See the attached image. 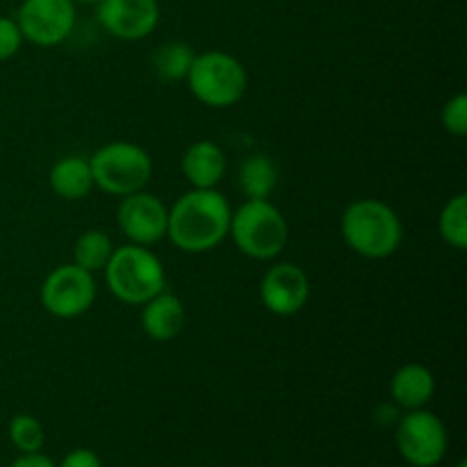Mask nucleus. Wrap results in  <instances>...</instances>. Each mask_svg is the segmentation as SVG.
<instances>
[{"mask_svg": "<svg viewBox=\"0 0 467 467\" xmlns=\"http://www.w3.org/2000/svg\"><path fill=\"white\" fill-rule=\"evenodd\" d=\"M231 203L214 190H194L169 208L167 237L185 254H205L222 244L231 228Z\"/></svg>", "mask_w": 467, "mask_h": 467, "instance_id": "nucleus-1", "label": "nucleus"}, {"mask_svg": "<svg viewBox=\"0 0 467 467\" xmlns=\"http://www.w3.org/2000/svg\"><path fill=\"white\" fill-rule=\"evenodd\" d=\"M347 246L360 258L386 260L397 254L404 240L400 214L379 199H358L347 205L340 219Z\"/></svg>", "mask_w": 467, "mask_h": 467, "instance_id": "nucleus-2", "label": "nucleus"}, {"mask_svg": "<svg viewBox=\"0 0 467 467\" xmlns=\"http://www.w3.org/2000/svg\"><path fill=\"white\" fill-rule=\"evenodd\" d=\"M108 290L128 306H144L167 287V272L149 246L123 244L105 265Z\"/></svg>", "mask_w": 467, "mask_h": 467, "instance_id": "nucleus-3", "label": "nucleus"}, {"mask_svg": "<svg viewBox=\"0 0 467 467\" xmlns=\"http://www.w3.org/2000/svg\"><path fill=\"white\" fill-rule=\"evenodd\" d=\"M228 235L233 237L240 254L254 260H274L285 251L287 222L281 210L269 199H246L231 214Z\"/></svg>", "mask_w": 467, "mask_h": 467, "instance_id": "nucleus-4", "label": "nucleus"}, {"mask_svg": "<svg viewBox=\"0 0 467 467\" xmlns=\"http://www.w3.org/2000/svg\"><path fill=\"white\" fill-rule=\"evenodd\" d=\"M185 80L199 103L217 109L237 105L249 89V73L244 64L223 50L194 55Z\"/></svg>", "mask_w": 467, "mask_h": 467, "instance_id": "nucleus-5", "label": "nucleus"}, {"mask_svg": "<svg viewBox=\"0 0 467 467\" xmlns=\"http://www.w3.org/2000/svg\"><path fill=\"white\" fill-rule=\"evenodd\" d=\"M94 187L109 196H128L144 190L153 176V160L132 141H109L89 158Z\"/></svg>", "mask_w": 467, "mask_h": 467, "instance_id": "nucleus-6", "label": "nucleus"}, {"mask_svg": "<svg viewBox=\"0 0 467 467\" xmlns=\"http://www.w3.org/2000/svg\"><path fill=\"white\" fill-rule=\"evenodd\" d=\"M395 441L401 459L413 467H436L445 459L450 445L442 420L424 409L409 410L397 420Z\"/></svg>", "mask_w": 467, "mask_h": 467, "instance_id": "nucleus-7", "label": "nucleus"}, {"mask_svg": "<svg viewBox=\"0 0 467 467\" xmlns=\"http://www.w3.org/2000/svg\"><path fill=\"white\" fill-rule=\"evenodd\" d=\"M41 306L57 319H76L96 301L94 274L76 263L59 265L41 283Z\"/></svg>", "mask_w": 467, "mask_h": 467, "instance_id": "nucleus-8", "label": "nucleus"}, {"mask_svg": "<svg viewBox=\"0 0 467 467\" xmlns=\"http://www.w3.org/2000/svg\"><path fill=\"white\" fill-rule=\"evenodd\" d=\"M16 26L23 41L53 48L64 44L76 27V3L73 0H23L16 14Z\"/></svg>", "mask_w": 467, "mask_h": 467, "instance_id": "nucleus-9", "label": "nucleus"}, {"mask_svg": "<svg viewBox=\"0 0 467 467\" xmlns=\"http://www.w3.org/2000/svg\"><path fill=\"white\" fill-rule=\"evenodd\" d=\"M117 223L130 244L153 246L167 237L169 208L149 192L121 196L117 208Z\"/></svg>", "mask_w": 467, "mask_h": 467, "instance_id": "nucleus-10", "label": "nucleus"}, {"mask_svg": "<svg viewBox=\"0 0 467 467\" xmlns=\"http://www.w3.org/2000/svg\"><path fill=\"white\" fill-rule=\"evenodd\" d=\"M96 5L99 23L114 39H146L160 23L158 0H99Z\"/></svg>", "mask_w": 467, "mask_h": 467, "instance_id": "nucleus-11", "label": "nucleus"}, {"mask_svg": "<svg viewBox=\"0 0 467 467\" xmlns=\"http://www.w3.org/2000/svg\"><path fill=\"white\" fill-rule=\"evenodd\" d=\"M310 281L295 263H278L260 281V301L276 317H292L308 304Z\"/></svg>", "mask_w": 467, "mask_h": 467, "instance_id": "nucleus-12", "label": "nucleus"}, {"mask_svg": "<svg viewBox=\"0 0 467 467\" xmlns=\"http://www.w3.org/2000/svg\"><path fill=\"white\" fill-rule=\"evenodd\" d=\"M181 169L185 181L194 190H214L226 176L228 158L222 146L210 140H201L187 146L181 160Z\"/></svg>", "mask_w": 467, "mask_h": 467, "instance_id": "nucleus-13", "label": "nucleus"}, {"mask_svg": "<svg viewBox=\"0 0 467 467\" xmlns=\"http://www.w3.org/2000/svg\"><path fill=\"white\" fill-rule=\"evenodd\" d=\"M185 327V306L176 295L160 292L141 308V328L153 342H169Z\"/></svg>", "mask_w": 467, "mask_h": 467, "instance_id": "nucleus-14", "label": "nucleus"}, {"mask_svg": "<svg viewBox=\"0 0 467 467\" xmlns=\"http://www.w3.org/2000/svg\"><path fill=\"white\" fill-rule=\"evenodd\" d=\"M436 392V379L429 368L420 363L401 365L390 381V397L400 409L418 410L431 401Z\"/></svg>", "mask_w": 467, "mask_h": 467, "instance_id": "nucleus-15", "label": "nucleus"}, {"mask_svg": "<svg viewBox=\"0 0 467 467\" xmlns=\"http://www.w3.org/2000/svg\"><path fill=\"white\" fill-rule=\"evenodd\" d=\"M50 190L64 201H80L89 196L94 190V176H91L89 160L82 155H67L59 158L50 167L48 173Z\"/></svg>", "mask_w": 467, "mask_h": 467, "instance_id": "nucleus-16", "label": "nucleus"}, {"mask_svg": "<svg viewBox=\"0 0 467 467\" xmlns=\"http://www.w3.org/2000/svg\"><path fill=\"white\" fill-rule=\"evenodd\" d=\"M237 185L246 199H269L278 185V167L269 155L254 153L242 160Z\"/></svg>", "mask_w": 467, "mask_h": 467, "instance_id": "nucleus-17", "label": "nucleus"}, {"mask_svg": "<svg viewBox=\"0 0 467 467\" xmlns=\"http://www.w3.org/2000/svg\"><path fill=\"white\" fill-rule=\"evenodd\" d=\"M112 251L114 244L108 233L91 228V231L82 233L76 240V244H73V263L91 274L103 272Z\"/></svg>", "mask_w": 467, "mask_h": 467, "instance_id": "nucleus-18", "label": "nucleus"}, {"mask_svg": "<svg viewBox=\"0 0 467 467\" xmlns=\"http://www.w3.org/2000/svg\"><path fill=\"white\" fill-rule=\"evenodd\" d=\"M194 50L185 41H167L153 53V68L162 80L178 82L185 80L194 62Z\"/></svg>", "mask_w": 467, "mask_h": 467, "instance_id": "nucleus-19", "label": "nucleus"}, {"mask_svg": "<svg viewBox=\"0 0 467 467\" xmlns=\"http://www.w3.org/2000/svg\"><path fill=\"white\" fill-rule=\"evenodd\" d=\"M438 231L441 237L454 249H467V194L451 196L441 210V219H438Z\"/></svg>", "mask_w": 467, "mask_h": 467, "instance_id": "nucleus-20", "label": "nucleus"}, {"mask_svg": "<svg viewBox=\"0 0 467 467\" xmlns=\"http://www.w3.org/2000/svg\"><path fill=\"white\" fill-rule=\"evenodd\" d=\"M9 441L16 447L21 454H30V451H39L46 442L44 427L36 418L27 413L14 415L9 422Z\"/></svg>", "mask_w": 467, "mask_h": 467, "instance_id": "nucleus-21", "label": "nucleus"}, {"mask_svg": "<svg viewBox=\"0 0 467 467\" xmlns=\"http://www.w3.org/2000/svg\"><path fill=\"white\" fill-rule=\"evenodd\" d=\"M441 123L450 135L465 137L467 135V96L456 94L442 105Z\"/></svg>", "mask_w": 467, "mask_h": 467, "instance_id": "nucleus-22", "label": "nucleus"}, {"mask_svg": "<svg viewBox=\"0 0 467 467\" xmlns=\"http://www.w3.org/2000/svg\"><path fill=\"white\" fill-rule=\"evenodd\" d=\"M23 35L18 30L16 21L7 16H0V62H7L21 50Z\"/></svg>", "mask_w": 467, "mask_h": 467, "instance_id": "nucleus-23", "label": "nucleus"}, {"mask_svg": "<svg viewBox=\"0 0 467 467\" xmlns=\"http://www.w3.org/2000/svg\"><path fill=\"white\" fill-rule=\"evenodd\" d=\"M59 467H103L99 454L91 450H73L71 454L64 456Z\"/></svg>", "mask_w": 467, "mask_h": 467, "instance_id": "nucleus-24", "label": "nucleus"}, {"mask_svg": "<svg viewBox=\"0 0 467 467\" xmlns=\"http://www.w3.org/2000/svg\"><path fill=\"white\" fill-rule=\"evenodd\" d=\"M9 467H55L48 456L39 454V451H30V454H21Z\"/></svg>", "mask_w": 467, "mask_h": 467, "instance_id": "nucleus-25", "label": "nucleus"}, {"mask_svg": "<svg viewBox=\"0 0 467 467\" xmlns=\"http://www.w3.org/2000/svg\"><path fill=\"white\" fill-rule=\"evenodd\" d=\"M73 3H85V5H96L99 0H73Z\"/></svg>", "mask_w": 467, "mask_h": 467, "instance_id": "nucleus-26", "label": "nucleus"}, {"mask_svg": "<svg viewBox=\"0 0 467 467\" xmlns=\"http://www.w3.org/2000/svg\"><path fill=\"white\" fill-rule=\"evenodd\" d=\"M459 467H467V461L463 459V461H461V463H459Z\"/></svg>", "mask_w": 467, "mask_h": 467, "instance_id": "nucleus-27", "label": "nucleus"}]
</instances>
